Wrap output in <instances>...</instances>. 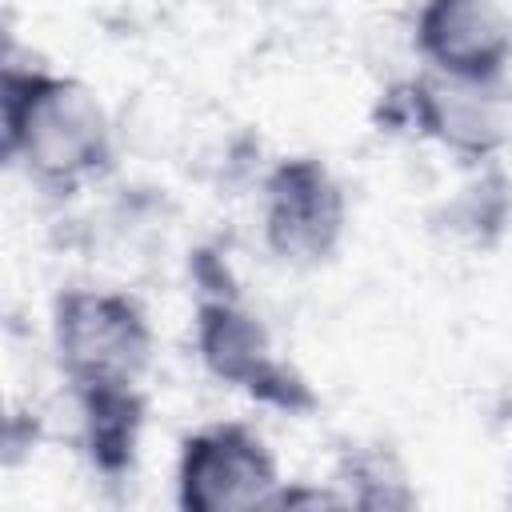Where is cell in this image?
<instances>
[{"instance_id": "obj_8", "label": "cell", "mask_w": 512, "mask_h": 512, "mask_svg": "<svg viewBox=\"0 0 512 512\" xmlns=\"http://www.w3.org/2000/svg\"><path fill=\"white\" fill-rule=\"evenodd\" d=\"M80 404V432L92 468L108 480H120L136 464L140 432H144V396L136 384H96L72 388Z\"/></svg>"}, {"instance_id": "obj_7", "label": "cell", "mask_w": 512, "mask_h": 512, "mask_svg": "<svg viewBox=\"0 0 512 512\" xmlns=\"http://www.w3.org/2000/svg\"><path fill=\"white\" fill-rule=\"evenodd\" d=\"M416 48L436 72L480 80L504 76L512 60V20L500 0H424Z\"/></svg>"}, {"instance_id": "obj_3", "label": "cell", "mask_w": 512, "mask_h": 512, "mask_svg": "<svg viewBox=\"0 0 512 512\" xmlns=\"http://www.w3.org/2000/svg\"><path fill=\"white\" fill-rule=\"evenodd\" d=\"M56 360L72 388L140 384L152 364V328L124 292L68 288L52 308Z\"/></svg>"}, {"instance_id": "obj_9", "label": "cell", "mask_w": 512, "mask_h": 512, "mask_svg": "<svg viewBox=\"0 0 512 512\" xmlns=\"http://www.w3.org/2000/svg\"><path fill=\"white\" fill-rule=\"evenodd\" d=\"M340 508H412V488L400 460L384 448H348L332 480Z\"/></svg>"}, {"instance_id": "obj_5", "label": "cell", "mask_w": 512, "mask_h": 512, "mask_svg": "<svg viewBox=\"0 0 512 512\" xmlns=\"http://www.w3.org/2000/svg\"><path fill=\"white\" fill-rule=\"evenodd\" d=\"M284 488L272 452L244 424H212L184 440L176 464V504L184 512L272 508Z\"/></svg>"}, {"instance_id": "obj_2", "label": "cell", "mask_w": 512, "mask_h": 512, "mask_svg": "<svg viewBox=\"0 0 512 512\" xmlns=\"http://www.w3.org/2000/svg\"><path fill=\"white\" fill-rule=\"evenodd\" d=\"M388 132H416L464 160H488L512 140V88L504 76H452L428 68L380 104Z\"/></svg>"}, {"instance_id": "obj_6", "label": "cell", "mask_w": 512, "mask_h": 512, "mask_svg": "<svg viewBox=\"0 0 512 512\" xmlns=\"http://www.w3.org/2000/svg\"><path fill=\"white\" fill-rule=\"evenodd\" d=\"M348 224V204L316 156H288L264 180V240L276 260L316 268L336 256Z\"/></svg>"}, {"instance_id": "obj_4", "label": "cell", "mask_w": 512, "mask_h": 512, "mask_svg": "<svg viewBox=\"0 0 512 512\" xmlns=\"http://www.w3.org/2000/svg\"><path fill=\"white\" fill-rule=\"evenodd\" d=\"M196 348L204 368L248 392L260 404L284 408V412H312L316 408V392L308 388V380L276 356L268 328L260 324V316H252L236 296H204L196 308Z\"/></svg>"}, {"instance_id": "obj_1", "label": "cell", "mask_w": 512, "mask_h": 512, "mask_svg": "<svg viewBox=\"0 0 512 512\" xmlns=\"http://www.w3.org/2000/svg\"><path fill=\"white\" fill-rule=\"evenodd\" d=\"M4 156L48 192H76L112 164V128L88 84L44 68H4Z\"/></svg>"}]
</instances>
